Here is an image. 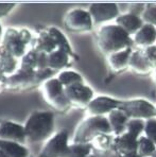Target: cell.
Masks as SVG:
<instances>
[{"label": "cell", "mask_w": 156, "mask_h": 157, "mask_svg": "<svg viewBox=\"0 0 156 157\" xmlns=\"http://www.w3.org/2000/svg\"><path fill=\"white\" fill-rule=\"evenodd\" d=\"M96 37L100 51L107 56L115 52L132 48L134 45L132 36L128 35L116 24L104 25L100 27Z\"/></svg>", "instance_id": "6da1fadb"}, {"label": "cell", "mask_w": 156, "mask_h": 157, "mask_svg": "<svg viewBox=\"0 0 156 157\" xmlns=\"http://www.w3.org/2000/svg\"><path fill=\"white\" fill-rule=\"evenodd\" d=\"M26 137L31 142H43L53 136L54 113L32 112L24 124Z\"/></svg>", "instance_id": "7a4b0ae2"}, {"label": "cell", "mask_w": 156, "mask_h": 157, "mask_svg": "<svg viewBox=\"0 0 156 157\" xmlns=\"http://www.w3.org/2000/svg\"><path fill=\"white\" fill-rule=\"evenodd\" d=\"M100 134H113L107 117L89 116L78 124L72 144H91Z\"/></svg>", "instance_id": "3957f363"}, {"label": "cell", "mask_w": 156, "mask_h": 157, "mask_svg": "<svg viewBox=\"0 0 156 157\" xmlns=\"http://www.w3.org/2000/svg\"><path fill=\"white\" fill-rule=\"evenodd\" d=\"M33 39V34L30 30L26 28L16 29L10 27L4 31L1 45H3L16 59H21L29 51V46H32Z\"/></svg>", "instance_id": "277c9868"}, {"label": "cell", "mask_w": 156, "mask_h": 157, "mask_svg": "<svg viewBox=\"0 0 156 157\" xmlns=\"http://www.w3.org/2000/svg\"><path fill=\"white\" fill-rule=\"evenodd\" d=\"M42 94L46 103L57 114L65 115L72 108L66 96L65 87L56 77L49 78L42 85Z\"/></svg>", "instance_id": "5b68a950"}, {"label": "cell", "mask_w": 156, "mask_h": 157, "mask_svg": "<svg viewBox=\"0 0 156 157\" xmlns=\"http://www.w3.org/2000/svg\"><path fill=\"white\" fill-rule=\"evenodd\" d=\"M118 109L127 115L128 119L149 120L156 118V106L146 99L120 100Z\"/></svg>", "instance_id": "8992f818"}, {"label": "cell", "mask_w": 156, "mask_h": 157, "mask_svg": "<svg viewBox=\"0 0 156 157\" xmlns=\"http://www.w3.org/2000/svg\"><path fill=\"white\" fill-rule=\"evenodd\" d=\"M44 84L36 71H21L17 70L14 75L8 77L6 90L14 92L30 91Z\"/></svg>", "instance_id": "52a82bcc"}, {"label": "cell", "mask_w": 156, "mask_h": 157, "mask_svg": "<svg viewBox=\"0 0 156 157\" xmlns=\"http://www.w3.org/2000/svg\"><path fill=\"white\" fill-rule=\"evenodd\" d=\"M63 24L68 32L80 34L90 32L93 27V20L88 10L72 9L66 13Z\"/></svg>", "instance_id": "ba28073f"}, {"label": "cell", "mask_w": 156, "mask_h": 157, "mask_svg": "<svg viewBox=\"0 0 156 157\" xmlns=\"http://www.w3.org/2000/svg\"><path fill=\"white\" fill-rule=\"evenodd\" d=\"M69 134L66 130L59 131L47 140L38 157H67L69 153Z\"/></svg>", "instance_id": "9c48e42d"}, {"label": "cell", "mask_w": 156, "mask_h": 157, "mask_svg": "<svg viewBox=\"0 0 156 157\" xmlns=\"http://www.w3.org/2000/svg\"><path fill=\"white\" fill-rule=\"evenodd\" d=\"M65 92L71 106L75 108H87L93 99V90L85 83L66 87Z\"/></svg>", "instance_id": "30bf717a"}, {"label": "cell", "mask_w": 156, "mask_h": 157, "mask_svg": "<svg viewBox=\"0 0 156 157\" xmlns=\"http://www.w3.org/2000/svg\"><path fill=\"white\" fill-rule=\"evenodd\" d=\"M88 12L93 20V24H104V22L116 20L120 15L119 8L116 3H93L89 6Z\"/></svg>", "instance_id": "8fae6325"}, {"label": "cell", "mask_w": 156, "mask_h": 157, "mask_svg": "<svg viewBox=\"0 0 156 157\" xmlns=\"http://www.w3.org/2000/svg\"><path fill=\"white\" fill-rule=\"evenodd\" d=\"M120 100L107 96H98L91 100L86 110L89 116H102L108 115L115 109H118Z\"/></svg>", "instance_id": "7c38bea8"}, {"label": "cell", "mask_w": 156, "mask_h": 157, "mask_svg": "<svg viewBox=\"0 0 156 157\" xmlns=\"http://www.w3.org/2000/svg\"><path fill=\"white\" fill-rule=\"evenodd\" d=\"M137 140L135 136L130 133H124L121 136L114 137L112 152L116 157H125L137 154Z\"/></svg>", "instance_id": "4fadbf2b"}, {"label": "cell", "mask_w": 156, "mask_h": 157, "mask_svg": "<svg viewBox=\"0 0 156 157\" xmlns=\"http://www.w3.org/2000/svg\"><path fill=\"white\" fill-rule=\"evenodd\" d=\"M0 140L25 144L27 141L24 125L13 121H0Z\"/></svg>", "instance_id": "5bb4252c"}, {"label": "cell", "mask_w": 156, "mask_h": 157, "mask_svg": "<svg viewBox=\"0 0 156 157\" xmlns=\"http://www.w3.org/2000/svg\"><path fill=\"white\" fill-rule=\"evenodd\" d=\"M72 59L75 61L74 57L71 56L69 53L62 49H57L47 55V66L57 73L59 71H63L65 68H69L72 65Z\"/></svg>", "instance_id": "9a60e30c"}, {"label": "cell", "mask_w": 156, "mask_h": 157, "mask_svg": "<svg viewBox=\"0 0 156 157\" xmlns=\"http://www.w3.org/2000/svg\"><path fill=\"white\" fill-rule=\"evenodd\" d=\"M31 49L36 53H44V54L48 55L50 53L54 52L59 48H57L54 39L49 35L48 32H46V30L43 27L38 30L37 37L33 39Z\"/></svg>", "instance_id": "2e32d148"}, {"label": "cell", "mask_w": 156, "mask_h": 157, "mask_svg": "<svg viewBox=\"0 0 156 157\" xmlns=\"http://www.w3.org/2000/svg\"><path fill=\"white\" fill-rule=\"evenodd\" d=\"M116 25L119 26L123 31H125L130 36L135 35L141 27L144 25L143 20L141 19V16L135 15L133 13H124L120 14L118 17L116 18Z\"/></svg>", "instance_id": "e0dca14e"}, {"label": "cell", "mask_w": 156, "mask_h": 157, "mask_svg": "<svg viewBox=\"0 0 156 157\" xmlns=\"http://www.w3.org/2000/svg\"><path fill=\"white\" fill-rule=\"evenodd\" d=\"M133 48H127V49L121 50V51L115 52L113 54L107 56V62H108L109 68L115 73L124 72L128 69V63H130V57L132 55Z\"/></svg>", "instance_id": "ac0fdd59"}, {"label": "cell", "mask_w": 156, "mask_h": 157, "mask_svg": "<svg viewBox=\"0 0 156 157\" xmlns=\"http://www.w3.org/2000/svg\"><path fill=\"white\" fill-rule=\"evenodd\" d=\"M107 120H108L112 133L115 137L127 133V124L130 119L120 109H115L112 113H109L107 115Z\"/></svg>", "instance_id": "d6986e66"}, {"label": "cell", "mask_w": 156, "mask_h": 157, "mask_svg": "<svg viewBox=\"0 0 156 157\" xmlns=\"http://www.w3.org/2000/svg\"><path fill=\"white\" fill-rule=\"evenodd\" d=\"M133 40L136 45L143 48L156 45V27L144 24L141 29L134 35Z\"/></svg>", "instance_id": "ffe728a7"}, {"label": "cell", "mask_w": 156, "mask_h": 157, "mask_svg": "<svg viewBox=\"0 0 156 157\" xmlns=\"http://www.w3.org/2000/svg\"><path fill=\"white\" fill-rule=\"evenodd\" d=\"M128 68L133 72L141 75H146L152 71V68H151V66L146 62V57L143 56L141 50H133L132 55L130 57Z\"/></svg>", "instance_id": "44dd1931"}, {"label": "cell", "mask_w": 156, "mask_h": 157, "mask_svg": "<svg viewBox=\"0 0 156 157\" xmlns=\"http://www.w3.org/2000/svg\"><path fill=\"white\" fill-rule=\"evenodd\" d=\"M18 59H16L3 45L0 44V70L2 73L10 77L18 70Z\"/></svg>", "instance_id": "7402d4cb"}, {"label": "cell", "mask_w": 156, "mask_h": 157, "mask_svg": "<svg viewBox=\"0 0 156 157\" xmlns=\"http://www.w3.org/2000/svg\"><path fill=\"white\" fill-rule=\"evenodd\" d=\"M44 29H45L46 32H48L49 35L54 39V41H55L59 49H62L67 53H69L71 56L74 57L75 61H77L78 56L74 54V52H73V49H72V47H71L69 40H68V38L66 37V35L59 29V28L50 26V27H44Z\"/></svg>", "instance_id": "603a6c76"}, {"label": "cell", "mask_w": 156, "mask_h": 157, "mask_svg": "<svg viewBox=\"0 0 156 157\" xmlns=\"http://www.w3.org/2000/svg\"><path fill=\"white\" fill-rule=\"evenodd\" d=\"M0 149L8 155V157H30V151L24 144L12 141L0 140Z\"/></svg>", "instance_id": "cb8c5ba5"}, {"label": "cell", "mask_w": 156, "mask_h": 157, "mask_svg": "<svg viewBox=\"0 0 156 157\" xmlns=\"http://www.w3.org/2000/svg\"><path fill=\"white\" fill-rule=\"evenodd\" d=\"M57 80L64 87H69L75 84H84V78L79 72L73 70H63L56 75Z\"/></svg>", "instance_id": "d4e9b609"}, {"label": "cell", "mask_w": 156, "mask_h": 157, "mask_svg": "<svg viewBox=\"0 0 156 157\" xmlns=\"http://www.w3.org/2000/svg\"><path fill=\"white\" fill-rule=\"evenodd\" d=\"M115 136L113 134H100L96 137V139L91 142L93 149L98 150L99 152L105 153L107 151H112Z\"/></svg>", "instance_id": "484cf974"}, {"label": "cell", "mask_w": 156, "mask_h": 157, "mask_svg": "<svg viewBox=\"0 0 156 157\" xmlns=\"http://www.w3.org/2000/svg\"><path fill=\"white\" fill-rule=\"evenodd\" d=\"M156 152V145L146 136H140L137 140V155L139 157H152Z\"/></svg>", "instance_id": "4316f807"}, {"label": "cell", "mask_w": 156, "mask_h": 157, "mask_svg": "<svg viewBox=\"0 0 156 157\" xmlns=\"http://www.w3.org/2000/svg\"><path fill=\"white\" fill-rule=\"evenodd\" d=\"M18 70L21 71H36L37 70V53L30 49L22 56L19 63Z\"/></svg>", "instance_id": "83f0119b"}, {"label": "cell", "mask_w": 156, "mask_h": 157, "mask_svg": "<svg viewBox=\"0 0 156 157\" xmlns=\"http://www.w3.org/2000/svg\"><path fill=\"white\" fill-rule=\"evenodd\" d=\"M91 144H71L69 145V153L67 157H88L93 153Z\"/></svg>", "instance_id": "f1b7e54d"}, {"label": "cell", "mask_w": 156, "mask_h": 157, "mask_svg": "<svg viewBox=\"0 0 156 157\" xmlns=\"http://www.w3.org/2000/svg\"><path fill=\"white\" fill-rule=\"evenodd\" d=\"M146 121L140 119H130L127 124V132L132 134L136 138H139L143 134Z\"/></svg>", "instance_id": "f546056e"}, {"label": "cell", "mask_w": 156, "mask_h": 157, "mask_svg": "<svg viewBox=\"0 0 156 157\" xmlns=\"http://www.w3.org/2000/svg\"><path fill=\"white\" fill-rule=\"evenodd\" d=\"M141 19L144 24L152 25L156 27V3L144 4L143 12L141 14Z\"/></svg>", "instance_id": "4dcf8cb0"}, {"label": "cell", "mask_w": 156, "mask_h": 157, "mask_svg": "<svg viewBox=\"0 0 156 157\" xmlns=\"http://www.w3.org/2000/svg\"><path fill=\"white\" fill-rule=\"evenodd\" d=\"M143 134L156 145V118H152L146 121Z\"/></svg>", "instance_id": "1f68e13d"}, {"label": "cell", "mask_w": 156, "mask_h": 157, "mask_svg": "<svg viewBox=\"0 0 156 157\" xmlns=\"http://www.w3.org/2000/svg\"><path fill=\"white\" fill-rule=\"evenodd\" d=\"M141 52H142V54H143V56L146 57L149 65L151 66V68L155 70L156 69V45L143 48V49H141Z\"/></svg>", "instance_id": "d6a6232c"}, {"label": "cell", "mask_w": 156, "mask_h": 157, "mask_svg": "<svg viewBox=\"0 0 156 157\" xmlns=\"http://www.w3.org/2000/svg\"><path fill=\"white\" fill-rule=\"evenodd\" d=\"M15 3H0V18L6 17L14 10Z\"/></svg>", "instance_id": "836d02e7"}, {"label": "cell", "mask_w": 156, "mask_h": 157, "mask_svg": "<svg viewBox=\"0 0 156 157\" xmlns=\"http://www.w3.org/2000/svg\"><path fill=\"white\" fill-rule=\"evenodd\" d=\"M47 66V54L44 53H37V70L40 69H46Z\"/></svg>", "instance_id": "e575fe53"}, {"label": "cell", "mask_w": 156, "mask_h": 157, "mask_svg": "<svg viewBox=\"0 0 156 157\" xmlns=\"http://www.w3.org/2000/svg\"><path fill=\"white\" fill-rule=\"evenodd\" d=\"M6 83H8V75L0 72V94L6 90Z\"/></svg>", "instance_id": "d590c367"}, {"label": "cell", "mask_w": 156, "mask_h": 157, "mask_svg": "<svg viewBox=\"0 0 156 157\" xmlns=\"http://www.w3.org/2000/svg\"><path fill=\"white\" fill-rule=\"evenodd\" d=\"M0 157H8V155H6V154L4 153V152L2 151L1 149H0Z\"/></svg>", "instance_id": "8d00e7d4"}, {"label": "cell", "mask_w": 156, "mask_h": 157, "mask_svg": "<svg viewBox=\"0 0 156 157\" xmlns=\"http://www.w3.org/2000/svg\"><path fill=\"white\" fill-rule=\"evenodd\" d=\"M3 30H2V27H1V24H0V38H1V36H3Z\"/></svg>", "instance_id": "74e56055"}, {"label": "cell", "mask_w": 156, "mask_h": 157, "mask_svg": "<svg viewBox=\"0 0 156 157\" xmlns=\"http://www.w3.org/2000/svg\"><path fill=\"white\" fill-rule=\"evenodd\" d=\"M116 157V156H115ZM125 157H139L138 155H137V154H135V155H131V156H125Z\"/></svg>", "instance_id": "f35d334b"}, {"label": "cell", "mask_w": 156, "mask_h": 157, "mask_svg": "<svg viewBox=\"0 0 156 157\" xmlns=\"http://www.w3.org/2000/svg\"><path fill=\"white\" fill-rule=\"evenodd\" d=\"M88 157H98V156H97V155H95V154H93V153H91L90 155H89Z\"/></svg>", "instance_id": "ab89813d"}, {"label": "cell", "mask_w": 156, "mask_h": 157, "mask_svg": "<svg viewBox=\"0 0 156 157\" xmlns=\"http://www.w3.org/2000/svg\"><path fill=\"white\" fill-rule=\"evenodd\" d=\"M154 75V80H155V82H156V69L154 70V75Z\"/></svg>", "instance_id": "60d3db41"}, {"label": "cell", "mask_w": 156, "mask_h": 157, "mask_svg": "<svg viewBox=\"0 0 156 157\" xmlns=\"http://www.w3.org/2000/svg\"><path fill=\"white\" fill-rule=\"evenodd\" d=\"M152 157H156V152H155V153H154V155H153Z\"/></svg>", "instance_id": "b9f144b4"}, {"label": "cell", "mask_w": 156, "mask_h": 157, "mask_svg": "<svg viewBox=\"0 0 156 157\" xmlns=\"http://www.w3.org/2000/svg\"><path fill=\"white\" fill-rule=\"evenodd\" d=\"M0 72H2V71H1V70H0Z\"/></svg>", "instance_id": "7bdbcfd3"}, {"label": "cell", "mask_w": 156, "mask_h": 157, "mask_svg": "<svg viewBox=\"0 0 156 157\" xmlns=\"http://www.w3.org/2000/svg\"><path fill=\"white\" fill-rule=\"evenodd\" d=\"M30 157H33V156H30Z\"/></svg>", "instance_id": "ee69618b"}]
</instances>
